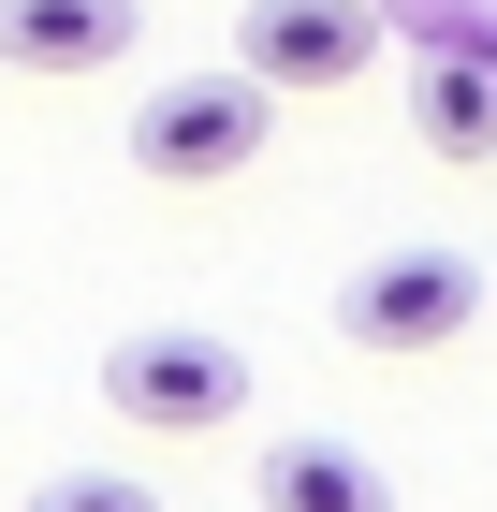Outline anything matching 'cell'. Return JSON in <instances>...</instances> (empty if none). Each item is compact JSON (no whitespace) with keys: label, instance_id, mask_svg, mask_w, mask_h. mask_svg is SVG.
Segmentation results:
<instances>
[{"label":"cell","instance_id":"cell-1","mask_svg":"<svg viewBox=\"0 0 497 512\" xmlns=\"http://www.w3.org/2000/svg\"><path fill=\"white\" fill-rule=\"evenodd\" d=\"M103 410L147 439H220L249 410V352L234 337H191V322H161V337H117L103 352Z\"/></svg>","mask_w":497,"mask_h":512},{"label":"cell","instance_id":"cell-2","mask_svg":"<svg viewBox=\"0 0 497 512\" xmlns=\"http://www.w3.org/2000/svg\"><path fill=\"white\" fill-rule=\"evenodd\" d=\"M468 322H483V264H468V249H381V264H351V293H337L351 352H454Z\"/></svg>","mask_w":497,"mask_h":512},{"label":"cell","instance_id":"cell-3","mask_svg":"<svg viewBox=\"0 0 497 512\" xmlns=\"http://www.w3.org/2000/svg\"><path fill=\"white\" fill-rule=\"evenodd\" d=\"M264 132H278V103L249 74H176L147 118H132V161H147L161 191H220V176L264 161Z\"/></svg>","mask_w":497,"mask_h":512},{"label":"cell","instance_id":"cell-4","mask_svg":"<svg viewBox=\"0 0 497 512\" xmlns=\"http://www.w3.org/2000/svg\"><path fill=\"white\" fill-rule=\"evenodd\" d=\"M381 59V0H249V30H234V74L293 103V88H351Z\"/></svg>","mask_w":497,"mask_h":512},{"label":"cell","instance_id":"cell-5","mask_svg":"<svg viewBox=\"0 0 497 512\" xmlns=\"http://www.w3.org/2000/svg\"><path fill=\"white\" fill-rule=\"evenodd\" d=\"M0 59L15 74H103V59H132V0H0Z\"/></svg>","mask_w":497,"mask_h":512},{"label":"cell","instance_id":"cell-6","mask_svg":"<svg viewBox=\"0 0 497 512\" xmlns=\"http://www.w3.org/2000/svg\"><path fill=\"white\" fill-rule=\"evenodd\" d=\"M264 512H395V498H381V469L351 439H278L264 454Z\"/></svg>","mask_w":497,"mask_h":512},{"label":"cell","instance_id":"cell-7","mask_svg":"<svg viewBox=\"0 0 497 512\" xmlns=\"http://www.w3.org/2000/svg\"><path fill=\"white\" fill-rule=\"evenodd\" d=\"M410 118H424V147H439V161H497V74H483V59H424Z\"/></svg>","mask_w":497,"mask_h":512},{"label":"cell","instance_id":"cell-8","mask_svg":"<svg viewBox=\"0 0 497 512\" xmlns=\"http://www.w3.org/2000/svg\"><path fill=\"white\" fill-rule=\"evenodd\" d=\"M30 512H161V498H147L132 469H74V483H44Z\"/></svg>","mask_w":497,"mask_h":512}]
</instances>
